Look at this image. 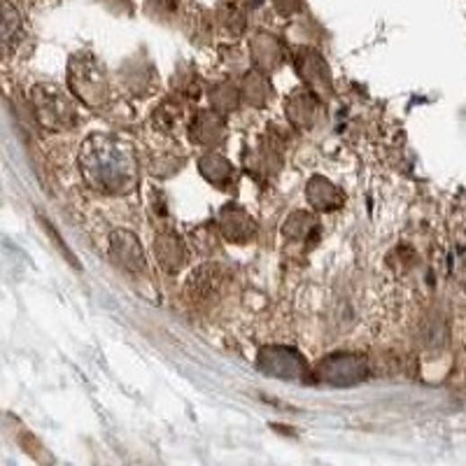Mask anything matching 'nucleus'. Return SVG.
<instances>
[{
	"mask_svg": "<svg viewBox=\"0 0 466 466\" xmlns=\"http://www.w3.org/2000/svg\"><path fill=\"white\" fill-rule=\"evenodd\" d=\"M82 171L96 189L121 193L133 189L138 180L136 159L131 148L114 136L98 133L82 148Z\"/></svg>",
	"mask_w": 466,
	"mask_h": 466,
	"instance_id": "1",
	"label": "nucleus"
},
{
	"mask_svg": "<svg viewBox=\"0 0 466 466\" xmlns=\"http://www.w3.org/2000/svg\"><path fill=\"white\" fill-rule=\"evenodd\" d=\"M33 98L35 120L49 131H66L75 124V103L54 85H38L31 94Z\"/></svg>",
	"mask_w": 466,
	"mask_h": 466,
	"instance_id": "2",
	"label": "nucleus"
},
{
	"mask_svg": "<svg viewBox=\"0 0 466 466\" xmlns=\"http://www.w3.org/2000/svg\"><path fill=\"white\" fill-rule=\"evenodd\" d=\"M70 86L86 105H101L108 98V75L96 57L77 54L70 61Z\"/></svg>",
	"mask_w": 466,
	"mask_h": 466,
	"instance_id": "3",
	"label": "nucleus"
},
{
	"mask_svg": "<svg viewBox=\"0 0 466 466\" xmlns=\"http://www.w3.org/2000/svg\"><path fill=\"white\" fill-rule=\"evenodd\" d=\"M110 252H112L114 262L124 266L126 271H140V268H145V256H142L140 245H138L133 233H114V243L110 247Z\"/></svg>",
	"mask_w": 466,
	"mask_h": 466,
	"instance_id": "4",
	"label": "nucleus"
}]
</instances>
